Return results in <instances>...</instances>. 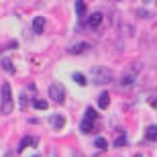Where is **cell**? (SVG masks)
I'll use <instances>...</instances> for the list:
<instances>
[{"instance_id":"6da1fadb","label":"cell","mask_w":157,"mask_h":157,"mask_svg":"<svg viewBox=\"0 0 157 157\" xmlns=\"http://www.w3.org/2000/svg\"><path fill=\"white\" fill-rule=\"evenodd\" d=\"M14 110V100H12V88L8 82L2 84L0 88V112L2 114H10Z\"/></svg>"},{"instance_id":"7a4b0ae2","label":"cell","mask_w":157,"mask_h":157,"mask_svg":"<svg viewBox=\"0 0 157 157\" xmlns=\"http://www.w3.org/2000/svg\"><path fill=\"white\" fill-rule=\"evenodd\" d=\"M49 98L53 102H57V104H63L65 100V88L61 82H53L51 86H49Z\"/></svg>"},{"instance_id":"3957f363","label":"cell","mask_w":157,"mask_h":157,"mask_svg":"<svg viewBox=\"0 0 157 157\" xmlns=\"http://www.w3.org/2000/svg\"><path fill=\"white\" fill-rule=\"evenodd\" d=\"M92 78L96 84H110L112 82V71L110 70H106V67H94L92 70Z\"/></svg>"},{"instance_id":"277c9868","label":"cell","mask_w":157,"mask_h":157,"mask_svg":"<svg viewBox=\"0 0 157 157\" xmlns=\"http://www.w3.org/2000/svg\"><path fill=\"white\" fill-rule=\"evenodd\" d=\"M92 49V45L90 43H86V41H82V43H76V45L70 49V53L71 55H82V53H86V51H90Z\"/></svg>"},{"instance_id":"5b68a950","label":"cell","mask_w":157,"mask_h":157,"mask_svg":"<svg viewBox=\"0 0 157 157\" xmlns=\"http://www.w3.org/2000/svg\"><path fill=\"white\" fill-rule=\"evenodd\" d=\"M100 25H102V12H92L88 17V27L90 29H98Z\"/></svg>"},{"instance_id":"8992f818","label":"cell","mask_w":157,"mask_h":157,"mask_svg":"<svg viewBox=\"0 0 157 157\" xmlns=\"http://www.w3.org/2000/svg\"><path fill=\"white\" fill-rule=\"evenodd\" d=\"M45 29V17H35L33 21V31H35V35H41Z\"/></svg>"},{"instance_id":"52a82bcc","label":"cell","mask_w":157,"mask_h":157,"mask_svg":"<svg viewBox=\"0 0 157 157\" xmlns=\"http://www.w3.org/2000/svg\"><path fill=\"white\" fill-rule=\"evenodd\" d=\"M94 121H90V118H84V121L80 122V131L82 133H86V135H90V133H94Z\"/></svg>"},{"instance_id":"ba28073f","label":"cell","mask_w":157,"mask_h":157,"mask_svg":"<svg viewBox=\"0 0 157 157\" xmlns=\"http://www.w3.org/2000/svg\"><path fill=\"white\" fill-rule=\"evenodd\" d=\"M29 145H37V139H35V137H29V135H27V137H23V141L18 143V153L25 151V149H27Z\"/></svg>"},{"instance_id":"9c48e42d","label":"cell","mask_w":157,"mask_h":157,"mask_svg":"<svg viewBox=\"0 0 157 157\" xmlns=\"http://www.w3.org/2000/svg\"><path fill=\"white\" fill-rule=\"evenodd\" d=\"M98 106L102 108V110H106V108L110 106V94H108V92H102L98 96Z\"/></svg>"},{"instance_id":"30bf717a","label":"cell","mask_w":157,"mask_h":157,"mask_svg":"<svg viewBox=\"0 0 157 157\" xmlns=\"http://www.w3.org/2000/svg\"><path fill=\"white\" fill-rule=\"evenodd\" d=\"M135 76H137V71H131V74H127V76H122L121 78V86L122 88L133 86V84H135Z\"/></svg>"},{"instance_id":"8fae6325","label":"cell","mask_w":157,"mask_h":157,"mask_svg":"<svg viewBox=\"0 0 157 157\" xmlns=\"http://www.w3.org/2000/svg\"><path fill=\"white\" fill-rule=\"evenodd\" d=\"M127 145V133L118 128V137H114V147H124Z\"/></svg>"},{"instance_id":"7c38bea8","label":"cell","mask_w":157,"mask_h":157,"mask_svg":"<svg viewBox=\"0 0 157 157\" xmlns=\"http://www.w3.org/2000/svg\"><path fill=\"white\" fill-rule=\"evenodd\" d=\"M63 124H65V117L63 114H55V117H53V127H55V131H61Z\"/></svg>"},{"instance_id":"4fadbf2b","label":"cell","mask_w":157,"mask_h":157,"mask_svg":"<svg viewBox=\"0 0 157 157\" xmlns=\"http://www.w3.org/2000/svg\"><path fill=\"white\" fill-rule=\"evenodd\" d=\"M86 2L84 0H76V12H78V17H86Z\"/></svg>"},{"instance_id":"5bb4252c","label":"cell","mask_w":157,"mask_h":157,"mask_svg":"<svg viewBox=\"0 0 157 157\" xmlns=\"http://www.w3.org/2000/svg\"><path fill=\"white\" fill-rule=\"evenodd\" d=\"M71 78H74V82H76L78 86H86V84H88L86 76H84V74H80V71H76V74H74Z\"/></svg>"},{"instance_id":"9a60e30c","label":"cell","mask_w":157,"mask_h":157,"mask_svg":"<svg viewBox=\"0 0 157 157\" xmlns=\"http://www.w3.org/2000/svg\"><path fill=\"white\" fill-rule=\"evenodd\" d=\"M33 106H35L37 110H47L49 102H47V100H33Z\"/></svg>"},{"instance_id":"2e32d148","label":"cell","mask_w":157,"mask_h":157,"mask_svg":"<svg viewBox=\"0 0 157 157\" xmlns=\"http://www.w3.org/2000/svg\"><path fill=\"white\" fill-rule=\"evenodd\" d=\"M155 131H157V128H155V124H151V127H147V133H145V137H147L149 141H151V143L155 141V137H157V135H155Z\"/></svg>"},{"instance_id":"e0dca14e","label":"cell","mask_w":157,"mask_h":157,"mask_svg":"<svg viewBox=\"0 0 157 157\" xmlns=\"http://www.w3.org/2000/svg\"><path fill=\"white\" fill-rule=\"evenodd\" d=\"M94 145L98 147L100 151H104V149H106V145H108V143H106V139H104V137H96V141H94Z\"/></svg>"},{"instance_id":"ac0fdd59","label":"cell","mask_w":157,"mask_h":157,"mask_svg":"<svg viewBox=\"0 0 157 157\" xmlns=\"http://www.w3.org/2000/svg\"><path fill=\"white\" fill-rule=\"evenodd\" d=\"M2 67H4V70L8 71V74H14V71H17V70H14V65H12V61H10V59H2Z\"/></svg>"},{"instance_id":"d6986e66","label":"cell","mask_w":157,"mask_h":157,"mask_svg":"<svg viewBox=\"0 0 157 157\" xmlns=\"http://www.w3.org/2000/svg\"><path fill=\"white\" fill-rule=\"evenodd\" d=\"M86 118H90V121H96V118H98V114H96V108L88 106V108H86Z\"/></svg>"},{"instance_id":"ffe728a7","label":"cell","mask_w":157,"mask_h":157,"mask_svg":"<svg viewBox=\"0 0 157 157\" xmlns=\"http://www.w3.org/2000/svg\"><path fill=\"white\" fill-rule=\"evenodd\" d=\"M21 108H27V96H21Z\"/></svg>"},{"instance_id":"44dd1931","label":"cell","mask_w":157,"mask_h":157,"mask_svg":"<svg viewBox=\"0 0 157 157\" xmlns=\"http://www.w3.org/2000/svg\"><path fill=\"white\" fill-rule=\"evenodd\" d=\"M149 104H151L153 108H155V94H151V98H149Z\"/></svg>"},{"instance_id":"7402d4cb","label":"cell","mask_w":157,"mask_h":157,"mask_svg":"<svg viewBox=\"0 0 157 157\" xmlns=\"http://www.w3.org/2000/svg\"><path fill=\"white\" fill-rule=\"evenodd\" d=\"M135 157H143V155H141V153H137V155H135Z\"/></svg>"},{"instance_id":"603a6c76","label":"cell","mask_w":157,"mask_h":157,"mask_svg":"<svg viewBox=\"0 0 157 157\" xmlns=\"http://www.w3.org/2000/svg\"><path fill=\"white\" fill-rule=\"evenodd\" d=\"M4 157H10V153H6V155H4Z\"/></svg>"},{"instance_id":"cb8c5ba5","label":"cell","mask_w":157,"mask_h":157,"mask_svg":"<svg viewBox=\"0 0 157 157\" xmlns=\"http://www.w3.org/2000/svg\"><path fill=\"white\" fill-rule=\"evenodd\" d=\"M35 157H39V155H35Z\"/></svg>"}]
</instances>
